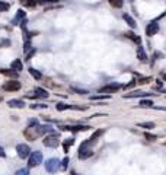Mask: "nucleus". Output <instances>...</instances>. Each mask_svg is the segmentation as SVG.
I'll return each instance as SVG.
<instances>
[{
    "label": "nucleus",
    "instance_id": "1",
    "mask_svg": "<svg viewBox=\"0 0 166 175\" xmlns=\"http://www.w3.org/2000/svg\"><path fill=\"white\" fill-rule=\"evenodd\" d=\"M23 136H25V139H28V140H37L40 136H42L40 124L38 126H29L28 128H25L23 130Z\"/></svg>",
    "mask_w": 166,
    "mask_h": 175
},
{
    "label": "nucleus",
    "instance_id": "2",
    "mask_svg": "<svg viewBox=\"0 0 166 175\" xmlns=\"http://www.w3.org/2000/svg\"><path fill=\"white\" fill-rule=\"evenodd\" d=\"M92 143L93 141L90 140V139H87L86 141H83V143L80 145V149H79V158L80 159H87L89 156H92V149H90Z\"/></svg>",
    "mask_w": 166,
    "mask_h": 175
},
{
    "label": "nucleus",
    "instance_id": "3",
    "mask_svg": "<svg viewBox=\"0 0 166 175\" xmlns=\"http://www.w3.org/2000/svg\"><path fill=\"white\" fill-rule=\"evenodd\" d=\"M60 145V136L55 133H50L48 136H45L44 139V146L47 148H57Z\"/></svg>",
    "mask_w": 166,
    "mask_h": 175
},
{
    "label": "nucleus",
    "instance_id": "4",
    "mask_svg": "<svg viewBox=\"0 0 166 175\" xmlns=\"http://www.w3.org/2000/svg\"><path fill=\"white\" fill-rule=\"evenodd\" d=\"M16 152H18V156H19L20 159H26V158H29L31 156V148L28 146V145H25V143H20V145H18L16 146Z\"/></svg>",
    "mask_w": 166,
    "mask_h": 175
},
{
    "label": "nucleus",
    "instance_id": "5",
    "mask_svg": "<svg viewBox=\"0 0 166 175\" xmlns=\"http://www.w3.org/2000/svg\"><path fill=\"white\" fill-rule=\"evenodd\" d=\"M41 162H42V153H41L40 150H37V152H32L31 156H29V161H28V165L34 168V166H38Z\"/></svg>",
    "mask_w": 166,
    "mask_h": 175
},
{
    "label": "nucleus",
    "instance_id": "6",
    "mask_svg": "<svg viewBox=\"0 0 166 175\" xmlns=\"http://www.w3.org/2000/svg\"><path fill=\"white\" fill-rule=\"evenodd\" d=\"M60 163L61 162L58 161V159H55V158H51V159H48V161L45 162V169L48 171V172H57L58 171V168H60Z\"/></svg>",
    "mask_w": 166,
    "mask_h": 175
},
{
    "label": "nucleus",
    "instance_id": "7",
    "mask_svg": "<svg viewBox=\"0 0 166 175\" xmlns=\"http://www.w3.org/2000/svg\"><path fill=\"white\" fill-rule=\"evenodd\" d=\"M90 126H61L60 130H64V131H87L90 130Z\"/></svg>",
    "mask_w": 166,
    "mask_h": 175
},
{
    "label": "nucleus",
    "instance_id": "8",
    "mask_svg": "<svg viewBox=\"0 0 166 175\" xmlns=\"http://www.w3.org/2000/svg\"><path fill=\"white\" fill-rule=\"evenodd\" d=\"M2 88L5 91H7V92H15V91H19L20 89V83L18 80H10V82H6Z\"/></svg>",
    "mask_w": 166,
    "mask_h": 175
},
{
    "label": "nucleus",
    "instance_id": "9",
    "mask_svg": "<svg viewBox=\"0 0 166 175\" xmlns=\"http://www.w3.org/2000/svg\"><path fill=\"white\" fill-rule=\"evenodd\" d=\"M118 89H121V85L120 83H109L106 86L101 88V94H112V92H117Z\"/></svg>",
    "mask_w": 166,
    "mask_h": 175
},
{
    "label": "nucleus",
    "instance_id": "10",
    "mask_svg": "<svg viewBox=\"0 0 166 175\" xmlns=\"http://www.w3.org/2000/svg\"><path fill=\"white\" fill-rule=\"evenodd\" d=\"M157 31H159V25H157L156 22H150V23L147 25V28H146V34L149 35V37L154 35Z\"/></svg>",
    "mask_w": 166,
    "mask_h": 175
},
{
    "label": "nucleus",
    "instance_id": "11",
    "mask_svg": "<svg viewBox=\"0 0 166 175\" xmlns=\"http://www.w3.org/2000/svg\"><path fill=\"white\" fill-rule=\"evenodd\" d=\"M7 105L10 108H23L25 102L20 101V99H10V101H7Z\"/></svg>",
    "mask_w": 166,
    "mask_h": 175
},
{
    "label": "nucleus",
    "instance_id": "12",
    "mask_svg": "<svg viewBox=\"0 0 166 175\" xmlns=\"http://www.w3.org/2000/svg\"><path fill=\"white\" fill-rule=\"evenodd\" d=\"M0 73L7 76V77H12V79H16V77H18V72L13 70V69H12V70H9V69H2Z\"/></svg>",
    "mask_w": 166,
    "mask_h": 175
},
{
    "label": "nucleus",
    "instance_id": "13",
    "mask_svg": "<svg viewBox=\"0 0 166 175\" xmlns=\"http://www.w3.org/2000/svg\"><path fill=\"white\" fill-rule=\"evenodd\" d=\"M147 92H141V91H136V92H131V94L124 95V98H143V96H147Z\"/></svg>",
    "mask_w": 166,
    "mask_h": 175
},
{
    "label": "nucleus",
    "instance_id": "14",
    "mask_svg": "<svg viewBox=\"0 0 166 175\" xmlns=\"http://www.w3.org/2000/svg\"><path fill=\"white\" fill-rule=\"evenodd\" d=\"M34 92H35V96H37V98H48V95H50L45 89H42V88H35Z\"/></svg>",
    "mask_w": 166,
    "mask_h": 175
},
{
    "label": "nucleus",
    "instance_id": "15",
    "mask_svg": "<svg viewBox=\"0 0 166 175\" xmlns=\"http://www.w3.org/2000/svg\"><path fill=\"white\" fill-rule=\"evenodd\" d=\"M125 37H127V38H130V40H133L134 42H136V44H139V45L141 44V38H140L139 35H136L134 32H127Z\"/></svg>",
    "mask_w": 166,
    "mask_h": 175
},
{
    "label": "nucleus",
    "instance_id": "16",
    "mask_svg": "<svg viewBox=\"0 0 166 175\" xmlns=\"http://www.w3.org/2000/svg\"><path fill=\"white\" fill-rule=\"evenodd\" d=\"M10 67L16 70V72H20L22 69H23V64H22V61L20 60H13L12 61V64H10Z\"/></svg>",
    "mask_w": 166,
    "mask_h": 175
},
{
    "label": "nucleus",
    "instance_id": "17",
    "mask_svg": "<svg viewBox=\"0 0 166 175\" xmlns=\"http://www.w3.org/2000/svg\"><path fill=\"white\" fill-rule=\"evenodd\" d=\"M19 20H25V12L23 10H18V13H16V16L13 19V25H18Z\"/></svg>",
    "mask_w": 166,
    "mask_h": 175
},
{
    "label": "nucleus",
    "instance_id": "18",
    "mask_svg": "<svg viewBox=\"0 0 166 175\" xmlns=\"http://www.w3.org/2000/svg\"><path fill=\"white\" fill-rule=\"evenodd\" d=\"M20 2H22V5H25L26 7H34L40 3V0H20Z\"/></svg>",
    "mask_w": 166,
    "mask_h": 175
},
{
    "label": "nucleus",
    "instance_id": "19",
    "mask_svg": "<svg viewBox=\"0 0 166 175\" xmlns=\"http://www.w3.org/2000/svg\"><path fill=\"white\" fill-rule=\"evenodd\" d=\"M122 18H124V20H125L127 23H128V25H130V27L131 28H136V20L133 19V18H131V16H130V15H124V16H122Z\"/></svg>",
    "mask_w": 166,
    "mask_h": 175
},
{
    "label": "nucleus",
    "instance_id": "20",
    "mask_svg": "<svg viewBox=\"0 0 166 175\" xmlns=\"http://www.w3.org/2000/svg\"><path fill=\"white\" fill-rule=\"evenodd\" d=\"M29 73H31V76H32L34 79H41V77H42V74H41V72H38V70H35L34 67H29Z\"/></svg>",
    "mask_w": 166,
    "mask_h": 175
},
{
    "label": "nucleus",
    "instance_id": "21",
    "mask_svg": "<svg viewBox=\"0 0 166 175\" xmlns=\"http://www.w3.org/2000/svg\"><path fill=\"white\" fill-rule=\"evenodd\" d=\"M137 57H139V60H147V55H146V53H144V50L141 47H139V50H137Z\"/></svg>",
    "mask_w": 166,
    "mask_h": 175
},
{
    "label": "nucleus",
    "instance_id": "22",
    "mask_svg": "<svg viewBox=\"0 0 166 175\" xmlns=\"http://www.w3.org/2000/svg\"><path fill=\"white\" fill-rule=\"evenodd\" d=\"M109 5L112 7H122V5H124V0H109Z\"/></svg>",
    "mask_w": 166,
    "mask_h": 175
},
{
    "label": "nucleus",
    "instance_id": "23",
    "mask_svg": "<svg viewBox=\"0 0 166 175\" xmlns=\"http://www.w3.org/2000/svg\"><path fill=\"white\" fill-rule=\"evenodd\" d=\"M40 128H41V133H42V134L53 133V127H51V126H40Z\"/></svg>",
    "mask_w": 166,
    "mask_h": 175
},
{
    "label": "nucleus",
    "instance_id": "24",
    "mask_svg": "<svg viewBox=\"0 0 166 175\" xmlns=\"http://www.w3.org/2000/svg\"><path fill=\"white\" fill-rule=\"evenodd\" d=\"M111 96L109 95H106V94H104V95H98V96H90V99L92 101H102V99H109Z\"/></svg>",
    "mask_w": 166,
    "mask_h": 175
},
{
    "label": "nucleus",
    "instance_id": "25",
    "mask_svg": "<svg viewBox=\"0 0 166 175\" xmlns=\"http://www.w3.org/2000/svg\"><path fill=\"white\" fill-rule=\"evenodd\" d=\"M57 111H66V109H72V105H67V104H57Z\"/></svg>",
    "mask_w": 166,
    "mask_h": 175
},
{
    "label": "nucleus",
    "instance_id": "26",
    "mask_svg": "<svg viewBox=\"0 0 166 175\" xmlns=\"http://www.w3.org/2000/svg\"><path fill=\"white\" fill-rule=\"evenodd\" d=\"M102 134H104V130H98L96 133H93V134H92V137H90V140H92L93 143H95V141L98 140V139H99V137H101Z\"/></svg>",
    "mask_w": 166,
    "mask_h": 175
},
{
    "label": "nucleus",
    "instance_id": "27",
    "mask_svg": "<svg viewBox=\"0 0 166 175\" xmlns=\"http://www.w3.org/2000/svg\"><path fill=\"white\" fill-rule=\"evenodd\" d=\"M140 107L150 108V107H153V102L149 101V99H141V101H140Z\"/></svg>",
    "mask_w": 166,
    "mask_h": 175
},
{
    "label": "nucleus",
    "instance_id": "28",
    "mask_svg": "<svg viewBox=\"0 0 166 175\" xmlns=\"http://www.w3.org/2000/svg\"><path fill=\"white\" fill-rule=\"evenodd\" d=\"M139 127H141V128H154V123H139L137 124Z\"/></svg>",
    "mask_w": 166,
    "mask_h": 175
},
{
    "label": "nucleus",
    "instance_id": "29",
    "mask_svg": "<svg viewBox=\"0 0 166 175\" xmlns=\"http://www.w3.org/2000/svg\"><path fill=\"white\" fill-rule=\"evenodd\" d=\"M73 143H74L73 139H66V141L63 143V146H64V150L67 152V149H69V146H70V145H73Z\"/></svg>",
    "mask_w": 166,
    "mask_h": 175
},
{
    "label": "nucleus",
    "instance_id": "30",
    "mask_svg": "<svg viewBox=\"0 0 166 175\" xmlns=\"http://www.w3.org/2000/svg\"><path fill=\"white\" fill-rule=\"evenodd\" d=\"M15 175H29V169H26V168L18 169V171H16V174H15Z\"/></svg>",
    "mask_w": 166,
    "mask_h": 175
},
{
    "label": "nucleus",
    "instance_id": "31",
    "mask_svg": "<svg viewBox=\"0 0 166 175\" xmlns=\"http://www.w3.org/2000/svg\"><path fill=\"white\" fill-rule=\"evenodd\" d=\"M7 9H9V5L5 3L3 0H0V12H6Z\"/></svg>",
    "mask_w": 166,
    "mask_h": 175
},
{
    "label": "nucleus",
    "instance_id": "32",
    "mask_svg": "<svg viewBox=\"0 0 166 175\" xmlns=\"http://www.w3.org/2000/svg\"><path fill=\"white\" fill-rule=\"evenodd\" d=\"M31 108L32 109H42V108H47L45 104H34V105H31Z\"/></svg>",
    "mask_w": 166,
    "mask_h": 175
},
{
    "label": "nucleus",
    "instance_id": "33",
    "mask_svg": "<svg viewBox=\"0 0 166 175\" xmlns=\"http://www.w3.org/2000/svg\"><path fill=\"white\" fill-rule=\"evenodd\" d=\"M67 165H69V158H64V159L61 161V168L67 169Z\"/></svg>",
    "mask_w": 166,
    "mask_h": 175
},
{
    "label": "nucleus",
    "instance_id": "34",
    "mask_svg": "<svg viewBox=\"0 0 166 175\" xmlns=\"http://www.w3.org/2000/svg\"><path fill=\"white\" fill-rule=\"evenodd\" d=\"M35 51H37V50H35V48H32V50H31V51H28V54H26V59H25V60H29V59H31V57H32L34 54H35Z\"/></svg>",
    "mask_w": 166,
    "mask_h": 175
},
{
    "label": "nucleus",
    "instance_id": "35",
    "mask_svg": "<svg viewBox=\"0 0 166 175\" xmlns=\"http://www.w3.org/2000/svg\"><path fill=\"white\" fill-rule=\"evenodd\" d=\"M72 91H73V92H77V94H87V91H85V89L82 91V89H77V88H72Z\"/></svg>",
    "mask_w": 166,
    "mask_h": 175
},
{
    "label": "nucleus",
    "instance_id": "36",
    "mask_svg": "<svg viewBox=\"0 0 166 175\" xmlns=\"http://www.w3.org/2000/svg\"><path fill=\"white\" fill-rule=\"evenodd\" d=\"M29 126H38V120H35V118H31L29 121H28Z\"/></svg>",
    "mask_w": 166,
    "mask_h": 175
},
{
    "label": "nucleus",
    "instance_id": "37",
    "mask_svg": "<svg viewBox=\"0 0 166 175\" xmlns=\"http://www.w3.org/2000/svg\"><path fill=\"white\" fill-rule=\"evenodd\" d=\"M144 137H146V139H149V140H156V136L149 134V133H144Z\"/></svg>",
    "mask_w": 166,
    "mask_h": 175
},
{
    "label": "nucleus",
    "instance_id": "38",
    "mask_svg": "<svg viewBox=\"0 0 166 175\" xmlns=\"http://www.w3.org/2000/svg\"><path fill=\"white\" fill-rule=\"evenodd\" d=\"M150 80V77H143V79H140L139 83H147V82Z\"/></svg>",
    "mask_w": 166,
    "mask_h": 175
},
{
    "label": "nucleus",
    "instance_id": "39",
    "mask_svg": "<svg viewBox=\"0 0 166 175\" xmlns=\"http://www.w3.org/2000/svg\"><path fill=\"white\" fill-rule=\"evenodd\" d=\"M6 156V152H5V149L0 148V158H5Z\"/></svg>",
    "mask_w": 166,
    "mask_h": 175
},
{
    "label": "nucleus",
    "instance_id": "40",
    "mask_svg": "<svg viewBox=\"0 0 166 175\" xmlns=\"http://www.w3.org/2000/svg\"><path fill=\"white\" fill-rule=\"evenodd\" d=\"M134 86V80L131 82V83H128V85H125V89H130V88H133Z\"/></svg>",
    "mask_w": 166,
    "mask_h": 175
},
{
    "label": "nucleus",
    "instance_id": "41",
    "mask_svg": "<svg viewBox=\"0 0 166 175\" xmlns=\"http://www.w3.org/2000/svg\"><path fill=\"white\" fill-rule=\"evenodd\" d=\"M72 175H76V174H74V172H73V174H72Z\"/></svg>",
    "mask_w": 166,
    "mask_h": 175
}]
</instances>
